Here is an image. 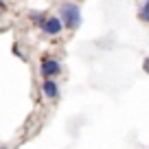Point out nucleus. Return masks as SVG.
I'll return each mask as SVG.
<instances>
[{"label": "nucleus", "mask_w": 149, "mask_h": 149, "mask_svg": "<svg viewBox=\"0 0 149 149\" xmlns=\"http://www.w3.org/2000/svg\"><path fill=\"white\" fill-rule=\"evenodd\" d=\"M59 18L64 20L66 29H79L81 26V9H79V5H74V2H64V5L59 7Z\"/></svg>", "instance_id": "1"}, {"label": "nucleus", "mask_w": 149, "mask_h": 149, "mask_svg": "<svg viewBox=\"0 0 149 149\" xmlns=\"http://www.w3.org/2000/svg\"><path fill=\"white\" fill-rule=\"evenodd\" d=\"M40 72H42L44 79H55L57 74L61 72V66L57 59H51V57H46V59L42 61V66H40Z\"/></svg>", "instance_id": "2"}, {"label": "nucleus", "mask_w": 149, "mask_h": 149, "mask_svg": "<svg viewBox=\"0 0 149 149\" xmlns=\"http://www.w3.org/2000/svg\"><path fill=\"white\" fill-rule=\"evenodd\" d=\"M40 29H42V31L46 33V35H59V33H61V29H64V20H61V18H57V15H48V18H46V22H44Z\"/></svg>", "instance_id": "3"}, {"label": "nucleus", "mask_w": 149, "mask_h": 149, "mask_svg": "<svg viewBox=\"0 0 149 149\" xmlns=\"http://www.w3.org/2000/svg\"><path fill=\"white\" fill-rule=\"evenodd\" d=\"M42 90H44V97H46V99H57V97H59V88H57L55 79H46L42 84Z\"/></svg>", "instance_id": "4"}, {"label": "nucleus", "mask_w": 149, "mask_h": 149, "mask_svg": "<svg viewBox=\"0 0 149 149\" xmlns=\"http://www.w3.org/2000/svg\"><path fill=\"white\" fill-rule=\"evenodd\" d=\"M138 18L143 20V22H149V0L145 2L143 7H140V13H138Z\"/></svg>", "instance_id": "5"}, {"label": "nucleus", "mask_w": 149, "mask_h": 149, "mask_svg": "<svg viewBox=\"0 0 149 149\" xmlns=\"http://www.w3.org/2000/svg\"><path fill=\"white\" fill-rule=\"evenodd\" d=\"M31 20H33V22H35V24H40V26H42V24L46 22V18H44V13H40V11H33V13H31Z\"/></svg>", "instance_id": "6"}, {"label": "nucleus", "mask_w": 149, "mask_h": 149, "mask_svg": "<svg viewBox=\"0 0 149 149\" xmlns=\"http://www.w3.org/2000/svg\"><path fill=\"white\" fill-rule=\"evenodd\" d=\"M145 70H147V72H149V57H147V59H145Z\"/></svg>", "instance_id": "7"}, {"label": "nucleus", "mask_w": 149, "mask_h": 149, "mask_svg": "<svg viewBox=\"0 0 149 149\" xmlns=\"http://www.w3.org/2000/svg\"><path fill=\"white\" fill-rule=\"evenodd\" d=\"M2 149H9V147H2Z\"/></svg>", "instance_id": "8"}]
</instances>
